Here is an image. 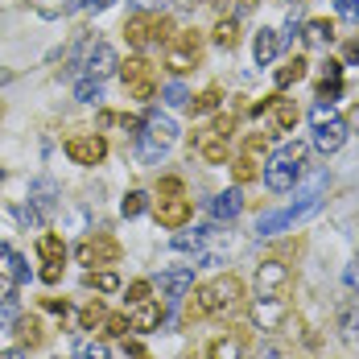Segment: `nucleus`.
<instances>
[{
  "instance_id": "16",
  "label": "nucleus",
  "mask_w": 359,
  "mask_h": 359,
  "mask_svg": "<svg viewBox=\"0 0 359 359\" xmlns=\"http://www.w3.org/2000/svg\"><path fill=\"white\" fill-rule=\"evenodd\" d=\"M144 137L157 144H174L178 141V124L170 120V116H161V111H149L144 116Z\"/></svg>"
},
{
  "instance_id": "40",
  "label": "nucleus",
  "mask_w": 359,
  "mask_h": 359,
  "mask_svg": "<svg viewBox=\"0 0 359 359\" xmlns=\"http://www.w3.org/2000/svg\"><path fill=\"white\" fill-rule=\"evenodd\" d=\"M79 323H83V330H91V326H100V323H104V306H100V302H91V306H87V310L79 314Z\"/></svg>"
},
{
  "instance_id": "33",
  "label": "nucleus",
  "mask_w": 359,
  "mask_h": 359,
  "mask_svg": "<svg viewBox=\"0 0 359 359\" xmlns=\"http://www.w3.org/2000/svg\"><path fill=\"white\" fill-rule=\"evenodd\" d=\"M215 108H219V91L215 87H207L198 100H190V111H194V116H207V111H215Z\"/></svg>"
},
{
  "instance_id": "19",
  "label": "nucleus",
  "mask_w": 359,
  "mask_h": 359,
  "mask_svg": "<svg viewBox=\"0 0 359 359\" xmlns=\"http://www.w3.org/2000/svg\"><path fill=\"white\" fill-rule=\"evenodd\" d=\"M343 141H347V120H330V124H323V128H318L314 149H318V153H334Z\"/></svg>"
},
{
  "instance_id": "31",
  "label": "nucleus",
  "mask_w": 359,
  "mask_h": 359,
  "mask_svg": "<svg viewBox=\"0 0 359 359\" xmlns=\"http://www.w3.org/2000/svg\"><path fill=\"white\" fill-rule=\"evenodd\" d=\"M144 207H149V194H144V190H128V194H124V203H120L124 219H137Z\"/></svg>"
},
{
  "instance_id": "24",
  "label": "nucleus",
  "mask_w": 359,
  "mask_h": 359,
  "mask_svg": "<svg viewBox=\"0 0 359 359\" xmlns=\"http://www.w3.org/2000/svg\"><path fill=\"white\" fill-rule=\"evenodd\" d=\"M37 252H41V260H46V264H62L67 244H62L58 236H41V240H37Z\"/></svg>"
},
{
  "instance_id": "49",
  "label": "nucleus",
  "mask_w": 359,
  "mask_h": 359,
  "mask_svg": "<svg viewBox=\"0 0 359 359\" xmlns=\"http://www.w3.org/2000/svg\"><path fill=\"white\" fill-rule=\"evenodd\" d=\"M297 29H302V17H297V13H289V21H285V37H289V41L297 37Z\"/></svg>"
},
{
  "instance_id": "52",
  "label": "nucleus",
  "mask_w": 359,
  "mask_h": 359,
  "mask_svg": "<svg viewBox=\"0 0 359 359\" xmlns=\"http://www.w3.org/2000/svg\"><path fill=\"white\" fill-rule=\"evenodd\" d=\"M0 359H29L21 347H8V351H0Z\"/></svg>"
},
{
  "instance_id": "27",
  "label": "nucleus",
  "mask_w": 359,
  "mask_h": 359,
  "mask_svg": "<svg viewBox=\"0 0 359 359\" xmlns=\"http://www.w3.org/2000/svg\"><path fill=\"white\" fill-rule=\"evenodd\" d=\"M306 41L330 46V41H334V25H330V21H306Z\"/></svg>"
},
{
  "instance_id": "25",
  "label": "nucleus",
  "mask_w": 359,
  "mask_h": 359,
  "mask_svg": "<svg viewBox=\"0 0 359 359\" xmlns=\"http://www.w3.org/2000/svg\"><path fill=\"white\" fill-rule=\"evenodd\" d=\"M339 330L347 343H359V306H343L339 310Z\"/></svg>"
},
{
  "instance_id": "35",
  "label": "nucleus",
  "mask_w": 359,
  "mask_h": 359,
  "mask_svg": "<svg viewBox=\"0 0 359 359\" xmlns=\"http://www.w3.org/2000/svg\"><path fill=\"white\" fill-rule=\"evenodd\" d=\"M215 41L231 50V46L240 41V25H236V21H219V25H215Z\"/></svg>"
},
{
  "instance_id": "56",
  "label": "nucleus",
  "mask_w": 359,
  "mask_h": 359,
  "mask_svg": "<svg viewBox=\"0 0 359 359\" xmlns=\"http://www.w3.org/2000/svg\"><path fill=\"white\" fill-rule=\"evenodd\" d=\"M8 256H13V252H8V244H0V260H8Z\"/></svg>"
},
{
  "instance_id": "47",
  "label": "nucleus",
  "mask_w": 359,
  "mask_h": 359,
  "mask_svg": "<svg viewBox=\"0 0 359 359\" xmlns=\"http://www.w3.org/2000/svg\"><path fill=\"white\" fill-rule=\"evenodd\" d=\"M157 190H161L165 198H178V194H182V182L178 178H161V186H157Z\"/></svg>"
},
{
  "instance_id": "6",
  "label": "nucleus",
  "mask_w": 359,
  "mask_h": 359,
  "mask_svg": "<svg viewBox=\"0 0 359 359\" xmlns=\"http://www.w3.org/2000/svg\"><path fill=\"white\" fill-rule=\"evenodd\" d=\"M74 256H79V264H116L120 260V244L111 240V236H87L79 248H74Z\"/></svg>"
},
{
  "instance_id": "20",
  "label": "nucleus",
  "mask_w": 359,
  "mask_h": 359,
  "mask_svg": "<svg viewBox=\"0 0 359 359\" xmlns=\"http://www.w3.org/2000/svg\"><path fill=\"white\" fill-rule=\"evenodd\" d=\"M277 50H281V41H277V34H273V29H260V34H256V41H252V58H256L260 67H269V62L277 58Z\"/></svg>"
},
{
  "instance_id": "21",
  "label": "nucleus",
  "mask_w": 359,
  "mask_h": 359,
  "mask_svg": "<svg viewBox=\"0 0 359 359\" xmlns=\"http://www.w3.org/2000/svg\"><path fill=\"white\" fill-rule=\"evenodd\" d=\"M207 359H244V339L231 334V339H215L207 347Z\"/></svg>"
},
{
  "instance_id": "38",
  "label": "nucleus",
  "mask_w": 359,
  "mask_h": 359,
  "mask_svg": "<svg viewBox=\"0 0 359 359\" xmlns=\"http://www.w3.org/2000/svg\"><path fill=\"white\" fill-rule=\"evenodd\" d=\"M256 174H260V170H256V157H248V153H244V157L236 161V182H252Z\"/></svg>"
},
{
  "instance_id": "11",
  "label": "nucleus",
  "mask_w": 359,
  "mask_h": 359,
  "mask_svg": "<svg viewBox=\"0 0 359 359\" xmlns=\"http://www.w3.org/2000/svg\"><path fill=\"white\" fill-rule=\"evenodd\" d=\"M252 111L256 116H273V133H289L297 124V108L289 100H264V104H256Z\"/></svg>"
},
{
  "instance_id": "12",
  "label": "nucleus",
  "mask_w": 359,
  "mask_h": 359,
  "mask_svg": "<svg viewBox=\"0 0 359 359\" xmlns=\"http://www.w3.org/2000/svg\"><path fill=\"white\" fill-rule=\"evenodd\" d=\"M190 285H194V269H190V264L161 273V293H165V302H182V297L190 293Z\"/></svg>"
},
{
  "instance_id": "60",
  "label": "nucleus",
  "mask_w": 359,
  "mask_h": 359,
  "mask_svg": "<svg viewBox=\"0 0 359 359\" xmlns=\"http://www.w3.org/2000/svg\"><path fill=\"white\" fill-rule=\"evenodd\" d=\"M182 4H190V0H182Z\"/></svg>"
},
{
  "instance_id": "26",
  "label": "nucleus",
  "mask_w": 359,
  "mask_h": 359,
  "mask_svg": "<svg viewBox=\"0 0 359 359\" xmlns=\"http://www.w3.org/2000/svg\"><path fill=\"white\" fill-rule=\"evenodd\" d=\"M203 244H207V231H203V227H194V231H178V236H174V248L178 252H203Z\"/></svg>"
},
{
  "instance_id": "15",
  "label": "nucleus",
  "mask_w": 359,
  "mask_h": 359,
  "mask_svg": "<svg viewBox=\"0 0 359 359\" xmlns=\"http://www.w3.org/2000/svg\"><path fill=\"white\" fill-rule=\"evenodd\" d=\"M306 215V211H297L293 203H289L285 211H273V215H260L256 219V236H277V231H285V227H293L297 219Z\"/></svg>"
},
{
  "instance_id": "58",
  "label": "nucleus",
  "mask_w": 359,
  "mask_h": 359,
  "mask_svg": "<svg viewBox=\"0 0 359 359\" xmlns=\"http://www.w3.org/2000/svg\"><path fill=\"white\" fill-rule=\"evenodd\" d=\"M355 124H359V111H355Z\"/></svg>"
},
{
  "instance_id": "46",
  "label": "nucleus",
  "mask_w": 359,
  "mask_h": 359,
  "mask_svg": "<svg viewBox=\"0 0 359 359\" xmlns=\"http://www.w3.org/2000/svg\"><path fill=\"white\" fill-rule=\"evenodd\" d=\"M41 281H46V285H58V281H62V264H46V269H41Z\"/></svg>"
},
{
  "instance_id": "57",
  "label": "nucleus",
  "mask_w": 359,
  "mask_h": 359,
  "mask_svg": "<svg viewBox=\"0 0 359 359\" xmlns=\"http://www.w3.org/2000/svg\"><path fill=\"white\" fill-rule=\"evenodd\" d=\"M0 182H4V170H0Z\"/></svg>"
},
{
  "instance_id": "7",
  "label": "nucleus",
  "mask_w": 359,
  "mask_h": 359,
  "mask_svg": "<svg viewBox=\"0 0 359 359\" xmlns=\"http://www.w3.org/2000/svg\"><path fill=\"white\" fill-rule=\"evenodd\" d=\"M67 157L74 165H100L108 157V141L100 133H87V137H71L67 141Z\"/></svg>"
},
{
  "instance_id": "39",
  "label": "nucleus",
  "mask_w": 359,
  "mask_h": 359,
  "mask_svg": "<svg viewBox=\"0 0 359 359\" xmlns=\"http://www.w3.org/2000/svg\"><path fill=\"white\" fill-rule=\"evenodd\" d=\"M74 359H111V355H108V347H104V343H79Z\"/></svg>"
},
{
  "instance_id": "36",
  "label": "nucleus",
  "mask_w": 359,
  "mask_h": 359,
  "mask_svg": "<svg viewBox=\"0 0 359 359\" xmlns=\"http://www.w3.org/2000/svg\"><path fill=\"white\" fill-rule=\"evenodd\" d=\"M21 318V310H17V297L8 293V297H0V326H17Z\"/></svg>"
},
{
  "instance_id": "50",
  "label": "nucleus",
  "mask_w": 359,
  "mask_h": 359,
  "mask_svg": "<svg viewBox=\"0 0 359 359\" xmlns=\"http://www.w3.org/2000/svg\"><path fill=\"white\" fill-rule=\"evenodd\" d=\"M46 310H54V314H62V318L71 314V306H67V302H54V297H46Z\"/></svg>"
},
{
  "instance_id": "2",
  "label": "nucleus",
  "mask_w": 359,
  "mask_h": 359,
  "mask_svg": "<svg viewBox=\"0 0 359 359\" xmlns=\"http://www.w3.org/2000/svg\"><path fill=\"white\" fill-rule=\"evenodd\" d=\"M124 34L128 41L137 46V50H157V46H165L170 41V21L161 17V13H133L128 17V25H124Z\"/></svg>"
},
{
  "instance_id": "1",
  "label": "nucleus",
  "mask_w": 359,
  "mask_h": 359,
  "mask_svg": "<svg viewBox=\"0 0 359 359\" xmlns=\"http://www.w3.org/2000/svg\"><path fill=\"white\" fill-rule=\"evenodd\" d=\"M236 302H240V281H236V277H215V281H207V285L194 289L190 314H194V318H211V314L231 310Z\"/></svg>"
},
{
  "instance_id": "28",
  "label": "nucleus",
  "mask_w": 359,
  "mask_h": 359,
  "mask_svg": "<svg viewBox=\"0 0 359 359\" xmlns=\"http://www.w3.org/2000/svg\"><path fill=\"white\" fill-rule=\"evenodd\" d=\"M17 339H21V343H29V347L41 343V323L29 318V314H21V318H17Z\"/></svg>"
},
{
  "instance_id": "48",
  "label": "nucleus",
  "mask_w": 359,
  "mask_h": 359,
  "mask_svg": "<svg viewBox=\"0 0 359 359\" xmlns=\"http://www.w3.org/2000/svg\"><path fill=\"white\" fill-rule=\"evenodd\" d=\"M343 79V62H326L323 67V83H339Z\"/></svg>"
},
{
  "instance_id": "29",
  "label": "nucleus",
  "mask_w": 359,
  "mask_h": 359,
  "mask_svg": "<svg viewBox=\"0 0 359 359\" xmlns=\"http://www.w3.org/2000/svg\"><path fill=\"white\" fill-rule=\"evenodd\" d=\"M74 100H83V104H95V100H104V91H100V79H79L74 83Z\"/></svg>"
},
{
  "instance_id": "17",
  "label": "nucleus",
  "mask_w": 359,
  "mask_h": 359,
  "mask_svg": "<svg viewBox=\"0 0 359 359\" xmlns=\"http://www.w3.org/2000/svg\"><path fill=\"white\" fill-rule=\"evenodd\" d=\"M252 318H256L260 330H277L281 318H285V302H281V297H260L256 310H252Z\"/></svg>"
},
{
  "instance_id": "3",
  "label": "nucleus",
  "mask_w": 359,
  "mask_h": 359,
  "mask_svg": "<svg viewBox=\"0 0 359 359\" xmlns=\"http://www.w3.org/2000/svg\"><path fill=\"white\" fill-rule=\"evenodd\" d=\"M198 54H203V41H198V34H178V37H170V41H165V71H174V74L194 71Z\"/></svg>"
},
{
  "instance_id": "14",
  "label": "nucleus",
  "mask_w": 359,
  "mask_h": 359,
  "mask_svg": "<svg viewBox=\"0 0 359 359\" xmlns=\"http://www.w3.org/2000/svg\"><path fill=\"white\" fill-rule=\"evenodd\" d=\"M83 67H87L91 79H108V74L120 67V58H116V50H111L108 41H100V46H91V54H87V62H83Z\"/></svg>"
},
{
  "instance_id": "22",
  "label": "nucleus",
  "mask_w": 359,
  "mask_h": 359,
  "mask_svg": "<svg viewBox=\"0 0 359 359\" xmlns=\"http://www.w3.org/2000/svg\"><path fill=\"white\" fill-rule=\"evenodd\" d=\"M157 326H161V306H157V302H141V306H137V314H133V330H157Z\"/></svg>"
},
{
  "instance_id": "41",
  "label": "nucleus",
  "mask_w": 359,
  "mask_h": 359,
  "mask_svg": "<svg viewBox=\"0 0 359 359\" xmlns=\"http://www.w3.org/2000/svg\"><path fill=\"white\" fill-rule=\"evenodd\" d=\"M334 8H339V17H343V21L359 25V0H334Z\"/></svg>"
},
{
  "instance_id": "32",
  "label": "nucleus",
  "mask_w": 359,
  "mask_h": 359,
  "mask_svg": "<svg viewBox=\"0 0 359 359\" xmlns=\"http://www.w3.org/2000/svg\"><path fill=\"white\" fill-rule=\"evenodd\" d=\"M161 100H165L170 108H190V91L182 87L178 79H174V83H165V91H161Z\"/></svg>"
},
{
  "instance_id": "8",
  "label": "nucleus",
  "mask_w": 359,
  "mask_h": 359,
  "mask_svg": "<svg viewBox=\"0 0 359 359\" xmlns=\"http://www.w3.org/2000/svg\"><path fill=\"white\" fill-rule=\"evenodd\" d=\"M285 289H289V269L281 260H264L256 269V293L260 297H285Z\"/></svg>"
},
{
  "instance_id": "45",
  "label": "nucleus",
  "mask_w": 359,
  "mask_h": 359,
  "mask_svg": "<svg viewBox=\"0 0 359 359\" xmlns=\"http://www.w3.org/2000/svg\"><path fill=\"white\" fill-rule=\"evenodd\" d=\"M8 264H13V269H8V277H13V281H25V277H29V269H25V260H21V256H8Z\"/></svg>"
},
{
  "instance_id": "5",
  "label": "nucleus",
  "mask_w": 359,
  "mask_h": 359,
  "mask_svg": "<svg viewBox=\"0 0 359 359\" xmlns=\"http://www.w3.org/2000/svg\"><path fill=\"white\" fill-rule=\"evenodd\" d=\"M227 141H231V116H227V120H215V124L203 133V141H198V157L211 161V165L227 161Z\"/></svg>"
},
{
  "instance_id": "9",
  "label": "nucleus",
  "mask_w": 359,
  "mask_h": 359,
  "mask_svg": "<svg viewBox=\"0 0 359 359\" xmlns=\"http://www.w3.org/2000/svg\"><path fill=\"white\" fill-rule=\"evenodd\" d=\"M297 170L302 165H293V161H285L281 153L269 161V170H264V186L273 190V194H289L293 190V182H297Z\"/></svg>"
},
{
  "instance_id": "59",
  "label": "nucleus",
  "mask_w": 359,
  "mask_h": 359,
  "mask_svg": "<svg viewBox=\"0 0 359 359\" xmlns=\"http://www.w3.org/2000/svg\"><path fill=\"white\" fill-rule=\"evenodd\" d=\"M269 359H281V355H269Z\"/></svg>"
},
{
  "instance_id": "43",
  "label": "nucleus",
  "mask_w": 359,
  "mask_h": 359,
  "mask_svg": "<svg viewBox=\"0 0 359 359\" xmlns=\"http://www.w3.org/2000/svg\"><path fill=\"white\" fill-rule=\"evenodd\" d=\"M149 281H133V285H128V302H133V306H141V302H149Z\"/></svg>"
},
{
  "instance_id": "44",
  "label": "nucleus",
  "mask_w": 359,
  "mask_h": 359,
  "mask_svg": "<svg viewBox=\"0 0 359 359\" xmlns=\"http://www.w3.org/2000/svg\"><path fill=\"white\" fill-rule=\"evenodd\" d=\"M13 215H17V223H21V227H37V223H41V215H37L34 207H17Z\"/></svg>"
},
{
  "instance_id": "37",
  "label": "nucleus",
  "mask_w": 359,
  "mask_h": 359,
  "mask_svg": "<svg viewBox=\"0 0 359 359\" xmlns=\"http://www.w3.org/2000/svg\"><path fill=\"white\" fill-rule=\"evenodd\" d=\"M330 120H339V116H334V104H314V108H310V124H314V128H323Z\"/></svg>"
},
{
  "instance_id": "23",
  "label": "nucleus",
  "mask_w": 359,
  "mask_h": 359,
  "mask_svg": "<svg viewBox=\"0 0 359 359\" xmlns=\"http://www.w3.org/2000/svg\"><path fill=\"white\" fill-rule=\"evenodd\" d=\"M273 79H277V87H293L297 79H306V58H297V54H293L285 67H277V74H273Z\"/></svg>"
},
{
  "instance_id": "10",
  "label": "nucleus",
  "mask_w": 359,
  "mask_h": 359,
  "mask_svg": "<svg viewBox=\"0 0 359 359\" xmlns=\"http://www.w3.org/2000/svg\"><path fill=\"white\" fill-rule=\"evenodd\" d=\"M190 215H194V207H190V198H161L157 203V223L161 227H170V231H178V227H186L190 223Z\"/></svg>"
},
{
  "instance_id": "18",
  "label": "nucleus",
  "mask_w": 359,
  "mask_h": 359,
  "mask_svg": "<svg viewBox=\"0 0 359 359\" xmlns=\"http://www.w3.org/2000/svg\"><path fill=\"white\" fill-rule=\"evenodd\" d=\"M240 211H244V194H240V190H223V194L211 198V215H215V223H231Z\"/></svg>"
},
{
  "instance_id": "53",
  "label": "nucleus",
  "mask_w": 359,
  "mask_h": 359,
  "mask_svg": "<svg viewBox=\"0 0 359 359\" xmlns=\"http://www.w3.org/2000/svg\"><path fill=\"white\" fill-rule=\"evenodd\" d=\"M347 285H351V289L359 285V269H347Z\"/></svg>"
},
{
  "instance_id": "34",
  "label": "nucleus",
  "mask_w": 359,
  "mask_h": 359,
  "mask_svg": "<svg viewBox=\"0 0 359 359\" xmlns=\"http://www.w3.org/2000/svg\"><path fill=\"white\" fill-rule=\"evenodd\" d=\"M87 281L100 289V293H116V289H120V277H116L111 269H104V273H87Z\"/></svg>"
},
{
  "instance_id": "13",
  "label": "nucleus",
  "mask_w": 359,
  "mask_h": 359,
  "mask_svg": "<svg viewBox=\"0 0 359 359\" xmlns=\"http://www.w3.org/2000/svg\"><path fill=\"white\" fill-rule=\"evenodd\" d=\"M58 194H62V190H58V182L54 178H37L34 186H29V207L46 219L54 207H58Z\"/></svg>"
},
{
  "instance_id": "4",
  "label": "nucleus",
  "mask_w": 359,
  "mask_h": 359,
  "mask_svg": "<svg viewBox=\"0 0 359 359\" xmlns=\"http://www.w3.org/2000/svg\"><path fill=\"white\" fill-rule=\"evenodd\" d=\"M124 91L133 100H153L157 95V74H153V67L144 58H128L124 62Z\"/></svg>"
},
{
  "instance_id": "30",
  "label": "nucleus",
  "mask_w": 359,
  "mask_h": 359,
  "mask_svg": "<svg viewBox=\"0 0 359 359\" xmlns=\"http://www.w3.org/2000/svg\"><path fill=\"white\" fill-rule=\"evenodd\" d=\"M100 330H104L108 339H120V334H128V330H133V318H128V314H108V318L100 323Z\"/></svg>"
},
{
  "instance_id": "55",
  "label": "nucleus",
  "mask_w": 359,
  "mask_h": 359,
  "mask_svg": "<svg viewBox=\"0 0 359 359\" xmlns=\"http://www.w3.org/2000/svg\"><path fill=\"white\" fill-rule=\"evenodd\" d=\"M91 8H111V0H91Z\"/></svg>"
},
{
  "instance_id": "51",
  "label": "nucleus",
  "mask_w": 359,
  "mask_h": 359,
  "mask_svg": "<svg viewBox=\"0 0 359 359\" xmlns=\"http://www.w3.org/2000/svg\"><path fill=\"white\" fill-rule=\"evenodd\" d=\"M347 62H359V37L347 41Z\"/></svg>"
},
{
  "instance_id": "54",
  "label": "nucleus",
  "mask_w": 359,
  "mask_h": 359,
  "mask_svg": "<svg viewBox=\"0 0 359 359\" xmlns=\"http://www.w3.org/2000/svg\"><path fill=\"white\" fill-rule=\"evenodd\" d=\"M252 4H256V0H236V8H240V13H248Z\"/></svg>"
},
{
  "instance_id": "42",
  "label": "nucleus",
  "mask_w": 359,
  "mask_h": 359,
  "mask_svg": "<svg viewBox=\"0 0 359 359\" xmlns=\"http://www.w3.org/2000/svg\"><path fill=\"white\" fill-rule=\"evenodd\" d=\"M277 153H281L285 161H293V165H302V157H306V144H302V141H289V144H281Z\"/></svg>"
}]
</instances>
